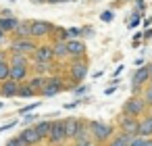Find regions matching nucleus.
<instances>
[{"mask_svg":"<svg viewBox=\"0 0 152 146\" xmlns=\"http://www.w3.org/2000/svg\"><path fill=\"white\" fill-rule=\"evenodd\" d=\"M88 75V59H69V65H67V79H69V90H75V86L83 84Z\"/></svg>","mask_w":152,"mask_h":146,"instance_id":"obj_1","label":"nucleus"},{"mask_svg":"<svg viewBox=\"0 0 152 146\" xmlns=\"http://www.w3.org/2000/svg\"><path fill=\"white\" fill-rule=\"evenodd\" d=\"M88 129L92 134V140L98 144V146H104L113 136H115V127L110 123H104V121H88Z\"/></svg>","mask_w":152,"mask_h":146,"instance_id":"obj_2","label":"nucleus"},{"mask_svg":"<svg viewBox=\"0 0 152 146\" xmlns=\"http://www.w3.org/2000/svg\"><path fill=\"white\" fill-rule=\"evenodd\" d=\"M63 90H67V77H65V75H58V73H52V75L46 77V86H44V90L40 92V96H44V98L56 96V94H61Z\"/></svg>","mask_w":152,"mask_h":146,"instance_id":"obj_3","label":"nucleus"},{"mask_svg":"<svg viewBox=\"0 0 152 146\" xmlns=\"http://www.w3.org/2000/svg\"><path fill=\"white\" fill-rule=\"evenodd\" d=\"M52 32H54V23H50V21H46V19H34V21H31V38H34L36 42H46V40H50Z\"/></svg>","mask_w":152,"mask_h":146,"instance_id":"obj_4","label":"nucleus"},{"mask_svg":"<svg viewBox=\"0 0 152 146\" xmlns=\"http://www.w3.org/2000/svg\"><path fill=\"white\" fill-rule=\"evenodd\" d=\"M146 109H148V104L144 102V98H142V96L131 94V96L123 102L121 113H123V115H129V117H137V119H140V117L146 113Z\"/></svg>","mask_w":152,"mask_h":146,"instance_id":"obj_5","label":"nucleus"},{"mask_svg":"<svg viewBox=\"0 0 152 146\" xmlns=\"http://www.w3.org/2000/svg\"><path fill=\"white\" fill-rule=\"evenodd\" d=\"M38 48V42L34 38H13L9 42V52H19V54H27L31 56Z\"/></svg>","mask_w":152,"mask_h":146,"instance_id":"obj_6","label":"nucleus"},{"mask_svg":"<svg viewBox=\"0 0 152 146\" xmlns=\"http://www.w3.org/2000/svg\"><path fill=\"white\" fill-rule=\"evenodd\" d=\"M46 142L50 146H61L67 142V136H65V119H54L52 125H50V134L46 138Z\"/></svg>","mask_w":152,"mask_h":146,"instance_id":"obj_7","label":"nucleus"},{"mask_svg":"<svg viewBox=\"0 0 152 146\" xmlns=\"http://www.w3.org/2000/svg\"><path fill=\"white\" fill-rule=\"evenodd\" d=\"M150 81V73H148V67L146 65H140L137 69H133V75H131V94L140 96L142 88Z\"/></svg>","mask_w":152,"mask_h":146,"instance_id":"obj_8","label":"nucleus"},{"mask_svg":"<svg viewBox=\"0 0 152 146\" xmlns=\"http://www.w3.org/2000/svg\"><path fill=\"white\" fill-rule=\"evenodd\" d=\"M31 61H36V63H54L52 42H38V48L31 54Z\"/></svg>","mask_w":152,"mask_h":146,"instance_id":"obj_9","label":"nucleus"},{"mask_svg":"<svg viewBox=\"0 0 152 146\" xmlns=\"http://www.w3.org/2000/svg\"><path fill=\"white\" fill-rule=\"evenodd\" d=\"M137 129H140V119L121 113V117H119V131H123V134L135 138V136H137Z\"/></svg>","mask_w":152,"mask_h":146,"instance_id":"obj_10","label":"nucleus"},{"mask_svg":"<svg viewBox=\"0 0 152 146\" xmlns=\"http://www.w3.org/2000/svg\"><path fill=\"white\" fill-rule=\"evenodd\" d=\"M67 52H69V59H83L88 48H86V42L79 40V38H71L67 40Z\"/></svg>","mask_w":152,"mask_h":146,"instance_id":"obj_11","label":"nucleus"},{"mask_svg":"<svg viewBox=\"0 0 152 146\" xmlns=\"http://www.w3.org/2000/svg\"><path fill=\"white\" fill-rule=\"evenodd\" d=\"M56 61L54 63H36V61H31V65H29V71H34V75H52V73H56Z\"/></svg>","mask_w":152,"mask_h":146,"instance_id":"obj_12","label":"nucleus"},{"mask_svg":"<svg viewBox=\"0 0 152 146\" xmlns=\"http://www.w3.org/2000/svg\"><path fill=\"white\" fill-rule=\"evenodd\" d=\"M29 67L25 65H11V71H9V79H15V81H27L29 79Z\"/></svg>","mask_w":152,"mask_h":146,"instance_id":"obj_13","label":"nucleus"},{"mask_svg":"<svg viewBox=\"0 0 152 146\" xmlns=\"http://www.w3.org/2000/svg\"><path fill=\"white\" fill-rule=\"evenodd\" d=\"M17 92H19V81H15V79L0 81V96L2 98H15Z\"/></svg>","mask_w":152,"mask_h":146,"instance_id":"obj_14","label":"nucleus"},{"mask_svg":"<svg viewBox=\"0 0 152 146\" xmlns=\"http://www.w3.org/2000/svg\"><path fill=\"white\" fill-rule=\"evenodd\" d=\"M19 138L23 140V144H25V146H38L40 142H44V140L38 136V131L34 129V125H31V127H25V129L19 134Z\"/></svg>","mask_w":152,"mask_h":146,"instance_id":"obj_15","label":"nucleus"},{"mask_svg":"<svg viewBox=\"0 0 152 146\" xmlns=\"http://www.w3.org/2000/svg\"><path fill=\"white\" fill-rule=\"evenodd\" d=\"M140 138H152V113H144L140 117V129H137Z\"/></svg>","mask_w":152,"mask_h":146,"instance_id":"obj_16","label":"nucleus"},{"mask_svg":"<svg viewBox=\"0 0 152 146\" xmlns=\"http://www.w3.org/2000/svg\"><path fill=\"white\" fill-rule=\"evenodd\" d=\"M81 123H83L81 117H67L65 119V136H67V140L75 138V134H77V129H79Z\"/></svg>","mask_w":152,"mask_h":146,"instance_id":"obj_17","label":"nucleus"},{"mask_svg":"<svg viewBox=\"0 0 152 146\" xmlns=\"http://www.w3.org/2000/svg\"><path fill=\"white\" fill-rule=\"evenodd\" d=\"M21 19H17L15 15H0V29H2L4 34H13L17 29Z\"/></svg>","mask_w":152,"mask_h":146,"instance_id":"obj_18","label":"nucleus"},{"mask_svg":"<svg viewBox=\"0 0 152 146\" xmlns=\"http://www.w3.org/2000/svg\"><path fill=\"white\" fill-rule=\"evenodd\" d=\"M13 38H31V21L29 19H21L17 29L13 32Z\"/></svg>","mask_w":152,"mask_h":146,"instance_id":"obj_19","label":"nucleus"},{"mask_svg":"<svg viewBox=\"0 0 152 146\" xmlns=\"http://www.w3.org/2000/svg\"><path fill=\"white\" fill-rule=\"evenodd\" d=\"M52 50H54V61H58V63H65V61H69L67 42H52Z\"/></svg>","mask_w":152,"mask_h":146,"instance_id":"obj_20","label":"nucleus"},{"mask_svg":"<svg viewBox=\"0 0 152 146\" xmlns=\"http://www.w3.org/2000/svg\"><path fill=\"white\" fill-rule=\"evenodd\" d=\"M90 140H92V134L88 129V121L83 119V123L79 125V129H77V134L73 138V144H83V142H90Z\"/></svg>","mask_w":152,"mask_h":146,"instance_id":"obj_21","label":"nucleus"},{"mask_svg":"<svg viewBox=\"0 0 152 146\" xmlns=\"http://www.w3.org/2000/svg\"><path fill=\"white\" fill-rule=\"evenodd\" d=\"M9 65H31V56L27 54H19V52H9Z\"/></svg>","mask_w":152,"mask_h":146,"instance_id":"obj_22","label":"nucleus"},{"mask_svg":"<svg viewBox=\"0 0 152 146\" xmlns=\"http://www.w3.org/2000/svg\"><path fill=\"white\" fill-rule=\"evenodd\" d=\"M50 125H52V121H50V119H44V121H36V123H34V129L38 131V136H40L42 140H46L48 134H50Z\"/></svg>","mask_w":152,"mask_h":146,"instance_id":"obj_23","label":"nucleus"},{"mask_svg":"<svg viewBox=\"0 0 152 146\" xmlns=\"http://www.w3.org/2000/svg\"><path fill=\"white\" fill-rule=\"evenodd\" d=\"M9 71H11V65H9V50H7V52H0V81L9 79Z\"/></svg>","mask_w":152,"mask_h":146,"instance_id":"obj_24","label":"nucleus"},{"mask_svg":"<svg viewBox=\"0 0 152 146\" xmlns=\"http://www.w3.org/2000/svg\"><path fill=\"white\" fill-rule=\"evenodd\" d=\"M27 84L36 90V94L40 96V92L44 90V86H46V75H29V79H27Z\"/></svg>","mask_w":152,"mask_h":146,"instance_id":"obj_25","label":"nucleus"},{"mask_svg":"<svg viewBox=\"0 0 152 146\" xmlns=\"http://www.w3.org/2000/svg\"><path fill=\"white\" fill-rule=\"evenodd\" d=\"M129 140H131V136H127V134L119 131V134H117V136H113L104 146H127V144H129Z\"/></svg>","mask_w":152,"mask_h":146,"instance_id":"obj_26","label":"nucleus"},{"mask_svg":"<svg viewBox=\"0 0 152 146\" xmlns=\"http://www.w3.org/2000/svg\"><path fill=\"white\" fill-rule=\"evenodd\" d=\"M69 40V34H67V27H61V25H54V32L50 36V42H67Z\"/></svg>","mask_w":152,"mask_h":146,"instance_id":"obj_27","label":"nucleus"},{"mask_svg":"<svg viewBox=\"0 0 152 146\" xmlns=\"http://www.w3.org/2000/svg\"><path fill=\"white\" fill-rule=\"evenodd\" d=\"M17 96H19V98H31V96H38V94H36V90H34L27 81H21V84H19V92H17Z\"/></svg>","mask_w":152,"mask_h":146,"instance_id":"obj_28","label":"nucleus"},{"mask_svg":"<svg viewBox=\"0 0 152 146\" xmlns=\"http://www.w3.org/2000/svg\"><path fill=\"white\" fill-rule=\"evenodd\" d=\"M140 96L144 98V102L148 104V106H152V79L142 88V92H140Z\"/></svg>","mask_w":152,"mask_h":146,"instance_id":"obj_29","label":"nucleus"},{"mask_svg":"<svg viewBox=\"0 0 152 146\" xmlns=\"http://www.w3.org/2000/svg\"><path fill=\"white\" fill-rule=\"evenodd\" d=\"M67 34H69V40H71V38H79V36H81V27H69Z\"/></svg>","mask_w":152,"mask_h":146,"instance_id":"obj_30","label":"nucleus"},{"mask_svg":"<svg viewBox=\"0 0 152 146\" xmlns=\"http://www.w3.org/2000/svg\"><path fill=\"white\" fill-rule=\"evenodd\" d=\"M4 146H25V144H23V140L17 136V138H11V140H7V144H4Z\"/></svg>","mask_w":152,"mask_h":146,"instance_id":"obj_31","label":"nucleus"},{"mask_svg":"<svg viewBox=\"0 0 152 146\" xmlns=\"http://www.w3.org/2000/svg\"><path fill=\"white\" fill-rule=\"evenodd\" d=\"M100 19H102L104 23H110V21H113V11H104V13L100 15Z\"/></svg>","mask_w":152,"mask_h":146,"instance_id":"obj_32","label":"nucleus"},{"mask_svg":"<svg viewBox=\"0 0 152 146\" xmlns=\"http://www.w3.org/2000/svg\"><path fill=\"white\" fill-rule=\"evenodd\" d=\"M38 106H40V102H34V104H27V106H23V109H21L19 113H23V115H27L29 111H34V109H38Z\"/></svg>","mask_w":152,"mask_h":146,"instance_id":"obj_33","label":"nucleus"},{"mask_svg":"<svg viewBox=\"0 0 152 146\" xmlns=\"http://www.w3.org/2000/svg\"><path fill=\"white\" fill-rule=\"evenodd\" d=\"M142 144H144V138L135 136V138H131V140H129V144H127V146H142Z\"/></svg>","mask_w":152,"mask_h":146,"instance_id":"obj_34","label":"nucleus"},{"mask_svg":"<svg viewBox=\"0 0 152 146\" xmlns=\"http://www.w3.org/2000/svg\"><path fill=\"white\" fill-rule=\"evenodd\" d=\"M135 11H140V13H144V9H146V0H135Z\"/></svg>","mask_w":152,"mask_h":146,"instance_id":"obj_35","label":"nucleus"},{"mask_svg":"<svg viewBox=\"0 0 152 146\" xmlns=\"http://www.w3.org/2000/svg\"><path fill=\"white\" fill-rule=\"evenodd\" d=\"M79 104H81V100H73V102H67L65 109H75V106H79Z\"/></svg>","mask_w":152,"mask_h":146,"instance_id":"obj_36","label":"nucleus"},{"mask_svg":"<svg viewBox=\"0 0 152 146\" xmlns=\"http://www.w3.org/2000/svg\"><path fill=\"white\" fill-rule=\"evenodd\" d=\"M15 125H17V121H11V123H7V125L0 127V131H7V129H11V127H15Z\"/></svg>","mask_w":152,"mask_h":146,"instance_id":"obj_37","label":"nucleus"},{"mask_svg":"<svg viewBox=\"0 0 152 146\" xmlns=\"http://www.w3.org/2000/svg\"><path fill=\"white\" fill-rule=\"evenodd\" d=\"M34 119H40V117H36V115H25V117H23L25 123H34Z\"/></svg>","mask_w":152,"mask_h":146,"instance_id":"obj_38","label":"nucleus"},{"mask_svg":"<svg viewBox=\"0 0 152 146\" xmlns=\"http://www.w3.org/2000/svg\"><path fill=\"white\" fill-rule=\"evenodd\" d=\"M63 2H71V0H46V4H63Z\"/></svg>","mask_w":152,"mask_h":146,"instance_id":"obj_39","label":"nucleus"},{"mask_svg":"<svg viewBox=\"0 0 152 146\" xmlns=\"http://www.w3.org/2000/svg\"><path fill=\"white\" fill-rule=\"evenodd\" d=\"M117 86H119V81H117V84H110V88H106V94H113V92L117 90Z\"/></svg>","mask_w":152,"mask_h":146,"instance_id":"obj_40","label":"nucleus"},{"mask_svg":"<svg viewBox=\"0 0 152 146\" xmlns=\"http://www.w3.org/2000/svg\"><path fill=\"white\" fill-rule=\"evenodd\" d=\"M142 38H146V40H152V29H146V32L142 34Z\"/></svg>","mask_w":152,"mask_h":146,"instance_id":"obj_41","label":"nucleus"},{"mask_svg":"<svg viewBox=\"0 0 152 146\" xmlns=\"http://www.w3.org/2000/svg\"><path fill=\"white\" fill-rule=\"evenodd\" d=\"M73 146H98L94 140H90V142H83V144H73Z\"/></svg>","mask_w":152,"mask_h":146,"instance_id":"obj_42","label":"nucleus"},{"mask_svg":"<svg viewBox=\"0 0 152 146\" xmlns=\"http://www.w3.org/2000/svg\"><path fill=\"white\" fill-rule=\"evenodd\" d=\"M86 90H88V86H83V88H75V94L79 96V94H86Z\"/></svg>","mask_w":152,"mask_h":146,"instance_id":"obj_43","label":"nucleus"},{"mask_svg":"<svg viewBox=\"0 0 152 146\" xmlns=\"http://www.w3.org/2000/svg\"><path fill=\"white\" fill-rule=\"evenodd\" d=\"M4 40H7V34H4L2 29H0V46H2V42H4Z\"/></svg>","mask_w":152,"mask_h":146,"instance_id":"obj_44","label":"nucleus"},{"mask_svg":"<svg viewBox=\"0 0 152 146\" xmlns=\"http://www.w3.org/2000/svg\"><path fill=\"white\" fill-rule=\"evenodd\" d=\"M142 146H152V138H144V144Z\"/></svg>","mask_w":152,"mask_h":146,"instance_id":"obj_45","label":"nucleus"},{"mask_svg":"<svg viewBox=\"0 0 152 146\" xmlns=\"http://www.w3.org/2000/svg\"><path fill=\"white\" fill-rule=\"evenodd\" d=\"M29 2H34V4H46V0H29Z\"/></svg>","mask_w":152,"mask_h":146,"instance_id":"obj_46","label":"nucleus"},{"mask_svg":"<svg viewBox=\"0 0 152 146\" xmlns=\"http://www.w3.org/2000/svg\"><path fill=\"white\" fill-rule=\"evenodd\" d=\"M146 67H148V73H150V79H152V63H148Z\"/></svg>","mask_w":152,"mask_h":146,"instance_id":"obj_47","label":"nucleus"},{"mask_svg":"<svg viewBox=\"0 0 152 146\" xmlns=\"http://www.w3.org/2000/svg\"><path fill=\"white\" fill-rule=\"evenodd\" d=\"M2 106H4V102H0V109H2Z\"/></svg>","mask_w":152,"mask_h":146,"instance_id":"obj_48","label":"nucleus"},{"mask_svg":"<svg viewBox=\"0 0 152 146\" xmlns=\"http://www.w3.org/2000/svg\"><path fill=\"white\" fill-rule=\"evenodd\" d=\"M94 2H96V0H94Z\"/></svg>","mask_w":152,"mask_h":146,"instance_id":"obj_49","label":"nucleus"}]
</instances>
